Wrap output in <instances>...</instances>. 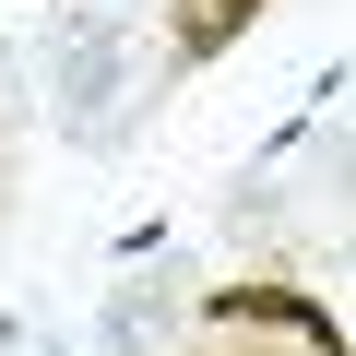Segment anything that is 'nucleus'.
I'll list each match as a JSON object with an SVG mask.
<instances>
[{
    "label": "nucleus",
    "instance_id": "nucleus-1",
    "mask_svg": "<svg viewBox=\"0 0 356 356\" xmlns=\"http://www.w3.org/2000/svg\"><path fill=\"white\" fill-rule=\"evenodd\" d=\"M107 95H119V36L95 24V36L72 48V72H60V119H72V131H95V119H107Z\"/></svg>",
    "mask_w": 356,
    "mask_h": 356
}]
</instances>
